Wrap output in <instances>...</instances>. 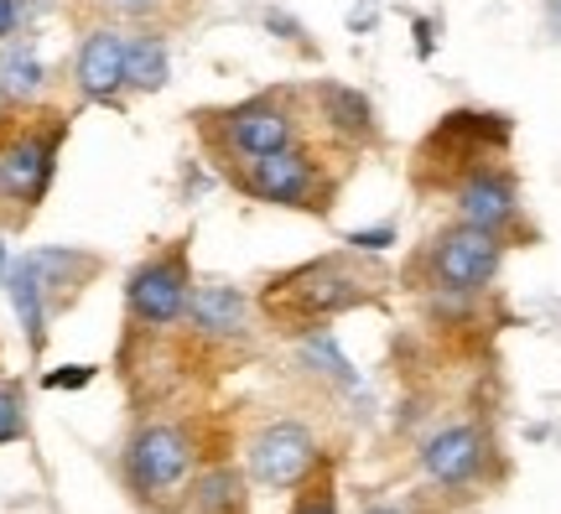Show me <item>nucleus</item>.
<instances>
[{"label": "nucleus", "instance_id": "obj_32", "mask_svg": "<svg viewBox=\"0 0 561 514\" xmlns=\"http://www.w3.org/2000/svg\"><path fill=\"white\" fill-rule=\"evenodd\" d=\"M0 130H5V104H0Z\"/></svg>", "mask_w": 561, "mask_h": 514}, {"label": "nucleus", "instance_id": "obj_22", "mask_svg": "<svg viewBox=\"0 0 561 514\" xmlns=\"http://www.w3.org/2000/svg\"><path fill=\"white\" fill-rule=\"evenodd\" d=\"M286 514H343L339 510V468H333V457H328L318 473H312L297 494H291Z\"/></svg>", "mask_w": 561, "mask_h": 514}, {"label": "nucleus", "instance_id": "obj_7", "mask_svg": "<svg viewBox=\"0 0 561 514\" xmlns=\"http://www.w3.org/2000/svg\"><path fill=\"white\" fill-rule=\"evenodd\" d=\"M193 286H198V276H193V235H178V239H167V244H157V250H146L121 286L125 333H121V354L115 358L172 338V328L187 312Z\"/></svg>", "mask_w": 561, "mask_h": 514}, {"label": "nucleus", "instance_id": "obj_23", "mask_svg": "<svg viewBox=\"0 0 561 514\" xmlns=\"http://www.w3.org/2000/svg\"><path fill=\"white\" fill-rule=\"evenodd\" d=\"M32 436V411H26V385L16 375H0V447Z\"/></svg>", "mask_w": 561, "mask_h": 514}, {"label": "nucleus", "instance_id": "obj_6", "mask_svg": "<svg viewBox=\"0 0 561 514\" xmlns=\"http://www.w3.org/2000/svg\"><path fill=\"white\" fill-rule=\"evenodd\" d=\"M68 130H73V110H62V104H37V110L5 115V130H0V182H5L0 224L5 229L32 224L37 208L47 203L53 182H58Z\"/></svg>", "mask_w": 561, "mask_h": 514}, {"label": "nucleus", "instance_id": "obj_8", "mask_svg": "<svg viewBox=\"0 0 561 514\" xmlns=\"http://www.w3.org/2000/svg\"><path fill=\"white\" fill-rule=\"evenodd\" d=\"M510 140H515V125L500 110H447L432 125V136L416 146L411 182L416 193H453L462 178L500 167L510 157Z\"/></svg>", "mask_w": 561, "mask_h": 514}, {"label": "nucleus", "instance_id": "obj_5", "mask_svg": "<svg viewBox=\"0 0 561 514\" xmlns=\"http://www.w3.org/2000/svg\"><path fill=\"white\" fill-rule=\"evenodd\" d=\"M348 167H354V151H343V146H333L328 136H318V140H301V146H286V151H271V157L224 167L219 178L229 182L240 198L261 203V208L333 218Z\"/></svg>", "mask_w": 561, "mask_h": 514}, {"label": "nucleus", "instance_id": "obj_31", "mask_svg": "<svg viewBox=\"0 0 561 514\" xmlns=\"http://www.w3.org/2000/svg\"><path fill=\"white\" fill-rule=\"evenodd\" d=\"M5 271H11V255H5V239H0V281H5Z\"/></svg>", "mask_w": 561, "mask_h": 514}, {"label": "nucleus", "instance_id": "obj_26", "mask_svg": "<svg viewBox=\"0 0 561 514\" xmlns=\"http://www.w3.org/2000/svg\"><path fill=\"white\" fill-rule=\"evenodd\" d=\"M26 21H32V0H0V42L26 32Z\"/></svg>", "mask_w": 561, "mask_h": 514}, {"label": "nucleus", "instance_id": "obj_4", "mask_svg": "<svg viewBox=\"0 0 561 514\" xmlns=\"http://www.w3.org/2000/svg\"><path fill=\"white\" fill-rule=\"evenodd\" d=\"M261 338L265 322L255 312V292L208 276L193 286L187 312L167 338V358H172L178 379H198V369L208 379H219L229 369H240V364H255L261 358Z\"/></svg>", "mask_w": 561, "mask_h": 514}, {"label": "nucleus", "instance_id": "obj_1", "mask_svg": "<svg viewBox=\"0 0 561 514\" xmlns=\"http://www.w3.org/2000/svg\"><path fill=\"white\" fill-rule=\"evenodd\" d=\"M375 301H385V265L359 250H328L301 265L271 271L255 286V312H261L265 333L280 343L322 333L343 312H359Z\"/></svg>", "mask_w": 561, "mask_h": 514}, {"label": "nucleus", "instance_id": "obj_29", "mask_svg": "<svg viewBox=\"0 0 561 514\" xmlns=\"http://www.w3.org/2000/svg\"><path fill=\"white\" fill-rule=\"evenodd\" d=\"M546 26H551V37L561 42V0H546Z\"/></svg>", "mask_w": 561, "mask_h": 514}, {"label": "nucleus", "instance_id": "obj_11", "mask_svg": "<svg viewBox=\"0 0 561 514\" xmlns=\"http://www.w3.org/2000/svg\"><path fill=\"white\" fill-rule=\"evenodd\" d=\"M125 42H130V26H115V21L79 26V47H73V62H68V94H73V104L130 110Z\"/></svg>", "mask_w": 561, "mask_h": 514}, {"label": "nucleus", "instance_id": "obj_17", "mask_svg": "<svg viewBox=\"0 0 561 514\" xmlns=\"http://www.w3.org/2000/svg\"><path fill=\"white\" fill-rule=\"evenodd\" d=\"M47 89H53V73L42 62L37 37L16 32L11 42H0V104H5V115L47 104Z\"/></svg>", "mask_w": 561, "mask_h": 514}, {"label": "nucleus", "instance_id": "obj_33", "mask_svg": "<svg viewBox=\"0 0 561 514\" xmlns=\"http://www.w3.org/2000/svg\"><path fill=\"white\" fill-rule=\"evenodd\" d=\"M0 198H5V182H0Z\"/></svg>", "mask_w": 561, "mask_h": 514}, {"label": "nucleus", "instance_id": "obj_18", "mask_svg": "<svg viewBox=\"0 0 561 514\" xmlns=\"http://www.w3.org/2000/svg\"><path fill=\"white\" fill-rule=\"evenodd\" d=\"M250 478H244L240 457L234 453H219L208 457L198 468V478H193V489H187V510L182 514H250Z\"/></svg>", "mask_w": 561, "mask_h": 514}, {"label": "nucleus", "instance_id": "obj_19", "mask_svg": "<svg viewBox=\"0 0 561 514\" xmlns=\"http://www.w3.org/2000/svg\"><path fill=\"white\" fill-rule=\"evenodd\" d=\"M125 68H130V100H151L172 83V37L151 26H130L125 42Z\"/></svg>", "mask_w": 561, "mask_h": 514}, {"label": "nucleus", "instance_id": "obj_21", "mask_svg": "<svg viewBox=\"0 0 561 514\" xmlns=\"http://www.w3.org/2000/svg\"><path fill=\"white\" fill-rule=\"evenodd\" d=\"M297 358H301V369L307 375H318L322 385H333V390H359V375H354V364L343 358V349H339V338L328 333H307V338H297Z\"/></svg>", "mask_w": 561, "mask_h": 514}, {"label": "nucleus", "instance_id": "obj_25", "mask_svg": "<svg viewBox=\"0 0 561 514\" xmlns=\"http://www.w3.org/2000/svg\"><path fill=\"white\" fill-rule=\"evenodd\" d=\"M348 250H359V255H385L390 244H396V224H375V229H354V235H343Z\"/></svg>", "mask_w": 561, "mask_h": 514}, {"label": "nucleus", "instance_id": "obj_20", "mask_svg": "<svg viewBox=\"0 0 561 514\" xmlns=\"http://www.w3.org/2000/svg\"><path fill=\"white\" fill-rule=\"evenodd\" d=\"M5 297H11V307H16V322L21 333H26V354L42 358L47 354V333H53V312H47V297H42L37 276L26 271V260H11V271H5Z\"/></svg>", "mask_w": 561, "mask_h": 514}, {"label": "nucleus", "instance_id": "obj_12", "mask_svg": "<svg viewBox=\"0 0 561 514\" xmlns=\"http://www.w3.org/2000/svg\"><path fill=\"white\" fill-rule=\"evenodd\" d=\"M494 468V442L479 421H453L421 442V473L442 494H473L489 483Z\"/></svg>", "mask_w": 561, "mask_h": 514}, {"label": "nucleus", "instance_id": "obj_13", "mask_svg": "<svg viewBox=\"0 0 561 514\" xmlns=\"http://www.w3.org/2000/svg\"><path fill=\"white\" fill-rule=\"evenodd\" d=\"M453 218L458 224H473V229H489V235H500L504 244H520L530 235V224H525V203H520V182L510 167H483L473 178H462L453 193Z\"/></svg>", "mask_w": 561, "mask_h": 514}, {"label": "nucleus", "instance_id": "obj_2", "mask_svg": "<svg viewBox=\"0 0 561 514\" xmlns=\"http://www.w3.org/2000/svg\"><path fill=\"white\" fill-rule=\"evenodd\" d=\"M219 453H234V447H214L198 415L151 406L130 421L121 453H115V473L140 514H182L198 468Z\"/></svg>", "mask_w": 561, "mask_h": 514}, {"label": "nucleus", "instance_id": "obj_16", "mask_svg": "<svg viewBox=\"0 0 561 514\" xmlns=\"http://www.w3.org/2000/svg\"><path fill=\"white\" fill-rule=\"evenodd\" d=\"M68 16L89 26V21H115V26H151L178 37L203 16V0H68Z\"/></svg>", "mask_w": 561, "mask_h": 514}, {"label": "nucleus", "instance_id": "obj_9", "mask_svg": "<svg viewBox=\"0 0 561 514\" xmlns=\"http://www.w3.org/2000/svg\"><path fill=\"white\" fill-rule=\"evenodd\" d=\"M234 457H240L244 478L261 489V494H297L307 478L318 473L328 453H322L318 426L297 411H271V415H250L240 426V442H234Z\"/></svg>", "mask_w": 561, "mask_h": 514}, {"label": "nucleus", "instance_id": "obj_27", "mask_svg": "<svg viewBox=\"0 0 561 514\" xmlns=\"http://www.w3.org/2000/svg\"><path fill=\"white\" fill-rule=\"evenodd\" d=\"M89 379H94V364H68L58 375H42V385H47V390H83Z\"/></svg>", "mask_w": 561, "mask_h": 514}, {"label": "nucleus", "instance_id": "obj_30", "mask_svg": "<svg viewBox=\"0 0 561 514\" xmlns=\"http://www.w3.org/2000/svg\"><path fill=\"white\" fill-rule=\"evenodd\" d=\"M364 514H416L411 504H364Z\"/></svg>", "mask_w": 561, "mask_h": 514}, {"label": "nucleus", "instance_id": "obj_10", "mask_svg": "<svg viewBox=\"0 0 561 514\" xmlns=\"http://www.w3.org/2000/svg\"><path fill=\"white\" fill-rule=\"evenodd\" d=\"M504 250H510V244H504L500 235L453 218L447 229H437V235L416 250L405 281H416V292H432V297H483V292L500 281Z\"/></svg>", "mask_w": 561, "mask_h": 514}, {"label": "nucleus", "instance_id": "obj_28", "mask_svg": "<svg viewBox=\"0 0 561 514\" xmlns=\"http://www.w3.org/2000/svg\"><path fill=\"white\" fill-rule=\"evenodd\" d=\"M416 53L432 58V21H416Z\"/></svg>", "mask_w": 561, "mask_h": 514}, {"label": "nucleus", "instance_id": "obj_14", "mask_svg": "<svg viewBox=\"0 0 561 514\" xmlns=\"http://www.w3.org/2000/svg\"><path fill=\"white\" fill-rule=\"evenodd\" d=\"M21 260H26V271L37 276L53 317L73 312V307L89 297V286H100V281L110 276V255L89 250V244H42V250H26Z\"/></svg>", "mask_w": 561, "mask_h": 514}, {"label": "nucleus", "instance_id": "obj_3", "mask_svg": "<svg viewBox=\"0 0 561 514\" xmlns=\"http://www.w3.org/2000/svg\"><path fill=\"white\" fill-rule=\"evenodd\" d=\"M187 125H193L198 151L214 172L322 136L307 83H271V89H255L234 104H203V110H187Z\"/></svg>", "mask_w": 561, "mask_h": 514}, {"label": "nucleus", "instance_id": "obj_24", "mask_svg": "<svg viewBox=\"0 0 561 514\" xmlns=\"http://www.w3.org/2000/svg\"><path fill=\"white\" fill-rule=\"evenodd\" d=\"M261 26H265V32H271L276 42L297 47L301 58H318V42H307V26H301L291 11H280V5H261Z\"/></svg>", "mask_w": 561, "mask_h": 514}, {"label": "nucleus", "instance_id": "obj_15", "mask_svg": "<svg viewBox=\"0 0 561 514\" xmlns=\"http://www.w3.org/2000/svg\"><path fill=\"white\" fill-rule=\"evenodd\" d=\"M307 94H312L318 130L333 140V146L364 157V151H375V146L385 140L380 115H375V100H369L364 89H354V83H343V79H312L307 83Z\"/></svg>", "mask_w": 561, "mask_h": 514}]
</instances>
